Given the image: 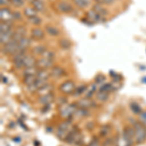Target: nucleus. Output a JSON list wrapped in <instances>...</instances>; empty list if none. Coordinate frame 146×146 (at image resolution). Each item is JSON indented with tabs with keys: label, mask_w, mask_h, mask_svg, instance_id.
<instances>
[{
	"label": "nucleus",
	"mask_w": 146,
	"mask_h": 146,
	"mask_svg": "<svg viewBox=\"0 0 146 146\" xmlns=\"http://www.w3.org/2000/svg\"><path fill=\"white\" fill-rule=\"evenodd\" d=\"M74 5L69 1L66 0H56L54 3V8L55 10L60 14L63 15H69V16H75V12L77 10L74 8Z\"/></svg>",
	"instance_id": "obj_1"
},
{
	"label": "nucleus",
	"mask_w": 146,
	"mask_h": 146,
	"mask_svg": "<svg viewBox=\"0 0 146 146\" xmlns=\"http://www.w3.org/2000/svg\"><path fill=\"white\" fill-rule=\"evenodd\" d=\"M29 53L28 50H19L17 53L14 54L12 58V62H13V66L16 70H23L25 68V58L27 56V54Z\"/></svg>",
	"instance_id": "obj_2"
},
{
	"label": "nucleus",
	"mask_w": 146,
	"mask_h": 146,
	"mask_svg": "<svg viewBox=\"0 0 146 146\" xmlns=\"http://www.w3.org/2000/svg\"><path fill=\"white\" fill-rule=\"evenodd\" d=\"M78 108L77 103H65L60 105V115L63 119H71Z\"/></svg>",
	"instance_id": "obj_3"
},
{
	"label": "nucleus",
	"mask_w": 146,
	"mask_h": 146,
	"mask_svg": "<svg viewBox=\"0 0 146 146\" xmlns=\"http://www.w3.org/2000/svg\"><path fill=\"white\" fill-rule=\"evenodd\" d=\"M133 129H135V143H143L146 140V128L139 121L133 123Z\"/></svg>",
	"instance_id": "obj_4"
},
{
	"label": "nucleus",
	"mask_w": 146,
	"mask_h": 146,
	"mask_svg": "<svg viewBox=\"0 0 146 146\" xmlns=\"http://www.w3.org/2000/svg\"><path fill=\"white\" fill-rule=\"evenodd\" d=\"M64 141H66L69 144H81V142H83V139H82V133L79 129L75 126L73 127V129L67 133Z\"/></svg>",
	"instance_id": "obj_5"
},
{
	"label": "nucleus",
	"mask_w": 146,
	"mask_h": 146,
	"mask_svg": "<svg viewBox=\"0 0 146 146\" xmlns=\"http://www.w3.org/2000/svg\"><path fill=\"white\" fill-rule=\"evenodd\" d=\"M122 138L126 146H131L135 142V129L133 127L127 126L125 127L122 131Z\"/></svg>",
	"instance_id": "obj_6"
},
{
	"label": "nucleus",
	"mask_w": 146,
	"mask_h": 146,
	"mask_svg": "<svg viewBox=\"0 0 146 146\" xmlns=\"http://www.w3.org/2000/svg\"><path fill=\"white\" fill-rule=\"evenodd\" d=\"M20 50L19 48V43L17 41H15L14 39H12L10 42H8L5 45L1 46V53L5 56H12L14 54H16Z\"/></svg>",
	"instance_id": "obj_7"
},
{
	"label": "nucleus",
	"mask_w": 146,
	"mask_h": 146,
	"mask_svg": "<svg viewBox=\"0 0 146 146\" xmlns=\"http://www.w3.org/2000/svg\"><path fill=\"white\" fill-rule=\"evenodd\" d=\"M0 18H1V22L14 23H16L15 20H14V10H12L9 6L1 7V9H0Z\"/></svg>",
	"instance_id": "obj_8"
},
{
	"label": "nucleus",
	"mask_w": 146,
	"mask_h": 146,
	"mask_svg": "<svg viewBox=\"0 0 146 146\" xmlns=\"http://www.w3.org/2000/svg\"><path fill=\"white\" fill-rule=\"evenodd\" d=\"M85 18L89 21L90 23H92L93 25H96V23H101L105 21L104 18H102L100 15H98V13L93 10V9H89L85 12Z\"/></svg>",
	"instance_id": "obj_9"
},
{
	"label": "nucleus",
	"mask_w": 146,
	"mask_h": 146,
	"mask_svg": "<svg viewBox=\"0 0 146 146\" xmlns=\"http://www.w3.org/2000/svg\"><path fill=\"white\" fill-rule=\"evenodd\" d=\"M29 36L33 39V41H43L46 37V32L44 28L40 27H34L30 29Z\"/></svg>",
	"instance_id": "obj_10"
},
{
	"label": "nucleus",
	"mask_w": 146,
	"mask_h": 146,
	"mask_svg": "<svg viewBox=\"0 0 146 146\" xmlns=\"http://www.w3.org/2000/svg\"><path fill=\"white\" fill-rule=\"evenodd\" d=\"M75 88V83L72 81V80H67V81H64L63 83L60 84V86L58 87V90L63 95H70V94H73Z\"/></svg>",
	"instance_id": "obj_11"
},
{
	"label": "nucleus",
	"mask_w": 146,
	"mask_h": 146,
	"mask_svg": "<svg viewBox=\"0 0 146 146\" xmlns=\"http://www.w3.org/2000/svg\"><path fill=\"white\" fill-rule=\"evenodd\" d=\"M27 36V28L25 25H16L15 29H14V37L13 39L17 41L18 43L22 40L23 37Z\"/></svg>",
	"instance_id": "obj_12"
},
{
	"label": "nucleus",
	"mask_w": 146,
	"mask_h": 146,
	"mask_svg": "<svg viewBox=\"0 0 146 146\" xmlns=\"http://www.w3.org/2000/svg\"><path fill=\"white\" fill-rule=\"evenodd\" d=\"M54 62H52V60H48V58H46L39 56V58H37L36 67L38 68V69L49 70V69H51L54 65H55V64H54Z\"/></svg>",
	"instance_id": "obj_13"
},
{
	"label": "nucleus",
	"mask_w": 146,
	"mask_h": 146,
	"mask_svg": "<svg viewBox=\"0 0 146 146\" xmlns=\"http://www.w3.org/2000/svg\"><path fill=\"white\" fill-rule=\"evenodd\" d=\"M44 30H45L46 34L48 36L52 37V38H58L62 34V31L58 27L54 25H46L44 27Z\"/></svg>",
	"instance_id": "obj_14"
},
{
	"label": "nucleus",
	"mask_w": 146,
	"mask_h": 146,
	"mask_svg": "<svg viewBox=\"0 0 146 146\" xmlns=\"http://www.w3.org/2000/svg\"><path fill=\"white\" fill-rule=\"evenodd\" d=\"M50 72H51V77H53L55 79H60L66 75L65 69L62 66H60V65H54L50 69Z\"/></svg>",
	"instance_id": "obj_15"
},
{
	"label": "nucleus",
	"mask_w": 146,
	"mask_h": 146,
	"mask_svg": "<svg viewBox=\"0 0 146 146\" xmlns=\"http://www.w3.org/2000/svg\"><path fill=\"white\" fill-rule=\"evenodd\" d=\"M92 9L95 10L98 15H100L102 18L106 19L109 15V12L106 6L102 5V4H98V3H93L92 4Z\"/></svg>",
	"instance_id": "obj_16"
},
{
	"label": "nucleus",
	"mask_w": 146,
	"mask_h": 146,
	"mask_svg": "<svg viewBox=\"0 0 146 146\" xmlns=\"http://www.w3.org/2000/svg\"><path fill=\"white\" fill-rule=\"evenodd\" d=\"M78 104V107L81 108H86V109H89V108H95L96 107V103L94 101L92 98H80L77 102Z\"/></svg>",
	"instance_id": "obj_17"
},
{
	"label": "nucleus",
	"mask_w": 146,
	"mask_h": 146,
	"mask_svg": "<svg viewBox=\"0 0 146 146\" xmlns=\"http://www.w3.org/2000/svg\"><path fill=\"white\" fill-rule=\"evenodd\" d=\"M47 47L45 44H36V45H34L32 47L31 49H30V54H32L33 56H35L37 58V56H42L44 53H45V51L47 50Z\"/></svg>",
	"instance_id": "obj_18"
},
{
	"label": "nucleus",
	"mask_w": 146,
	"mask_h": 146,
	"mask_svg": "<svg viewBox=\"0 0 146 146\" xmlns=\"http://www.w3.org/2000/svg\"><path fill=\"white\" fill-rule=\"evenodd\" d=\"M29 4L33 7L38 13L40 14L46 13L47 9L45 5V0H33V1H31Z\"/></svg>",
	"instance_id": "obj_19"
},
{
	"label": "nucleus",
	"mask_w": 146,
	"mask_h": 146,
	"mask_svg": "<svg viewBox=\"0 0 146 146\" xmlns=\"http://www.w3.org/2000/svg\"><path fill=\"white\" fill-rule=\"evenodd\" d=\"M23 62H25V68L35 67L36 66V62H37V58L32 55V54H30V52H29L27 55V56L25 58Z\"/></svg>",
	"instance_id": "obj_20"
},
{
	"label": "nucleus",
	"mask_w": 146,
	"mask_h": 146,
	"mask_svg": "<svg viewBox=\"0 0 146 146\" xmlns=\"http://www.w3.org/2000/svg\"><path fill=\"white\" fill-rule=\"evenodd\" d=\"M54 100H55V96H54L53 93L47 94V95H44V96H40L39 98H38L39 103L43 105V106L44 105L51 104Z\"/></svg>",
	"instance_id": "obj_21"
},
{
	"label": "nucleus",
	"mask_w": 146,
	"mask_h": 146,
	"mask_svg": "<svg viewBox=\"0 0 146 146\" xmlns=\"http://www.w3.org/2000/svg\"><path fill=\"white\" fill-rule=\"evenodd\" d=\"M58 47H60V48L63 51L70 50L71 47H72L71 41H70L68 38H66V37H60V38L58 39Z\"/></svg>",
	"instance_id": "obj_22"
},
{
	"label": "nucleus",
	"mask_w": 146,
	"mask_h": 146,
	"mask_svg": "<svg viewBox=\"0 0 146 146\" xmlns=\"http://www.w3.org/2000/svg\"><path fill=\"white\" fill-rule=\"evenodd\" d=\"M32 41L33 39L30 36H25L19 42V48L21 50H28L30 48V46L32 45Z\"/></svg>",
	"instance_id": "obj_23"
},
{
	"label": "nucleus",
	"mask_w": 146,
	"mask_h": 146,
	"mask_svg": "<svg viewBox=\"0 0 146 146\" xmlns=\"http://www.w3.org/2000/svg\"><path fill=\"white\" fill-rule=\"evenodd\" d=\"M15 29V28H14ZM14 37V30H12L10 32H0V44L1 46L5 45L8 42H10Z\"/></svg>",
	"instance_id": "obj_24"
},
{
	"label": "nucleus",
	"mask_w": 146,
	"mask_h": 146,
	"mask_svg": "<svg viewBox=\"0 0 146 146\" xmlns=\"http://www.w3.org/2000/svg\"><path fill=\"white\" fill-rule=\"evenodd\" d=\"M23 16H25L27 19H29V18H32V17H35V16H38V12H37L35 9L32 7L31 5H27V6H25V8H23Z\"/></svg>",
	"instance_id": "obj_25"
},
{
	"label": "nucleus",
	"mask_w": 146,
	"mask_h": 146,
	"mask_svg": "<svg viewBox=\"0 0 146 146\" xmlns=\"http://www.w3.org/2000/svg\"><path fill=\"white\" fill-rule=\"evenodd\" d=\"M73 121L71 119H64V121H62V123L60 124V126H58V128L62 129V131H66L68 133L70 131L73 129Z\"/></svg>",
	"instance_id": "obj_26"
},
{
	"label": "nucleus",
	"mask_w": 146,
	"mask_h": 146,
	"mask_svg": "<svg viewBox=\"0 0 146 146\" xmlns=\"http://www.w3.org/2000/svg\"><path fill=\"white\" fill-rule=\"evenodd\" d=\"M89 115H90V111H89V109L78 107L76 111H75L74 115H73V117L76 118V119H84V118H86L87 116H89Z\"/></svg>",
	"instance_id": "obj_27"
},
{
	"label": "nucleus",
	"mask_w": 146,
	"mask_h": 146,
	"mask_svg": "<svg viewBox=\"0 0 146 146\" xmlns=\"http://www.w3.org/2000/svg\"><path fill=\"white\" fill-rule=\"evenodd\" d=\"M15 23H6V22H1L0 23V32H10L12 30H14L15 28Z\"/></svg>",
	"instance_id": "obj_28"
},
{
	"label": "nucleus",
	"mask_w": 146,
	"mask_h": 146,
	"mask_svg": "<svg viewBox=\"0 0 146 146\" xmlns=\"http://www.w3.org/2000/svg\"><path fill=\"white\" fill-rule=\"evenodd\" d=\"M51 77V72L46 69H38L36 73V78L40 80H47L48 81L49 78Z\"/></svg>",
	"instance_id": "obj_29"
},
{
	"label": "nucleus",
	"mask_w": 146,
	"mask_h": 146,
	"mask_svg": "<svg viewBox=\"0 0 146 146\" xmlns=\"http://www.w3.org/2000/svg\"><path fill=\"white\" fill-rule=\"evenodd\" d=\"M25 3H27L25 0H9V6L14 7L16 10H19L21 8H25Z\"/></svg>",
	"instance_id": "obj_30"
},
{
	"label": "nucleus",
	"mask_w": 146,
	"mask_h": 146,
	"mask_svg": "<svg viewBox=\"0 0 146 146\" xmlns=\"http://www.w3.org/2000/svg\"><path fill=\"white\" fill-rule=\"evenodd\" d=\"M87 90H88V86L87 85H80V86L75 88L74 92H73V96L74 98H79L83 94H86Z\"/></svg>",
	"instance_id": "obj_31"
},
{
	"label": "nucleus",
	"mask_w": 146,
	"mask_h": 146,
	"mask_svg": "<svg viewBox=\"0 0 146 146\" xmlns=\"http://www.w3.org/2000/svg\"><path fill=\"white\" fill-rule=\"evenodd\" d=\"M96 92H98V84L96 83L92 84L90 87H88V90H87L86 94H85V98H92L94 95L96 94Z\"/></svg>",
	"instance_id": "obj_32"
},
{
	"label": "nucleus",
	"mask_w": 146,
	"mask_h": 146,
	"mask_svg": "<svg viewBox=\"0 0 146 146\" xmlns=\"http://www.w3.org/2000/svg\"><path fill=\"white\" fill-rule=\"evenodd\" d=\"M27 23L29 25H31L32 27H40V25L43 23V20L40 16H35V17H32V18H29V19H27Z\"/></svg>",
	"instance_id": "obj_33"
},
{
	"label": "nucleus",
	"mask_w": 146,
	"mask_h": 146,
	"mask_svg": "<svg viewBox=\"0 0 146 146\" xmlns=\"http://www.w3.org/2000/svg\"><path fill=\"white\" fill-rule=\"evenodd\" d=\"M108 98H109V94L106 93V92H102L98 90L96 94V100L100 101V102H105L108 100Z\"/></svg>",
	"instance_id": "obj_34"
},
{
	"label": "nucleus",
	"mask_w": 146,
	"mask_h": 146,
	"mask_svg": "<svg viewBox=\"0 0 146 146\" xmlns=\"http://www.w3.org/2000/svg\"><path fill=\"white\" fill-rule=\"evenodd\" d=\"M52 91H53V86H52L50 83H48L44 87H42L40 90H38L37 94H38L39 96H44V95H47V94L52 93Z\"/></svg>",
	"instance_id": "obj_35"
},
{
	"label": "nucleus",
	"mask_w": 146,
	"mask_h": 146,
	"mask_svg": "<svg viewBox=\"0 0 146 146\" xmlns=\"http://www.w3.org/2000/svg\"><path fill=\"white\" fill-rule=\"evenodd\" d=\"M42 56H43V58H48V60H52V62H55L56 54V52L53 50V49H47V50L45 51V53L42 55Z\"/></svg>",
	"instance_id": "obj_36"
},
{
	"label": "nucleus",
	"mask_w": 146,
	"mask_h": 146,
	"mask_svg": "<svg viewBox=\"0 0 146 146\" xmlns=\"http://www.w3.org/2000/svg\"><path fill=\"white\" fill-rule=\"evenodd\" d=\"M111 133V128L109 125H104L100 129V137H107Z\"/></svg>",
	"instance_id": "obj_37"
},
{
	"label": "nucleus",
	"mask_w": 146,
	"mask_h": 146,
	"mask_svg": "<svg viewBox=\"0 0 146 146\" xmlns=\"http://www.w3.org/2000/svg\"><path fill=\"white\" fill-rule=\"evenodd\" d=\"M72 3L79 10H84V9H87L89 7V5L84 0H72Z\"/></svg>",
	"instance_id": "obj_38"
},
{
	"label": "nucleus",
	"mask_w": 146,
	"mask_h": 146,
	"mask_svg": "<svg viewBox=\"0 0 146 146\" xmlns=\"http://www.w3.org/2000/svg\"><path fill=\"white\" fill-rule=\"evenodd\" d=\"M37 70H38V68H37L36 66H35V67L23 68V69L22 70L23 77H25V76H28V75H36Z\"/></svg>",
	"instance_id": "obj_39"
},
{
	"label": "nucleus",
	"mask_w": 146,
	"mask_h": 146,
	"mask_svg": "<svg viewBox=\"0 0 146 146\" xmlns=\"http://www.w3.org/2000/svg\"><path fill=\"white\" fill-rule=\"evenodd\" d=\"M36 75H28V76H25L23 78V83L25 86H29V85L33 84L36 81Z\"/></svg>",
	"instance_id": "obj_40"
},
{
	"label": "nucleus",
	"mask_w": 146,
	"mask_h": 146,
	"mask_svg": "<svg viewBox=\"0 0 146 146\" xmlns=\"http://www.w3.org/2000/svg\"><path fill=\"white\" fill-rule=\"evenodd\" d=\"M129 108H131V112L133 113V114H140L141 112V107L139 106V104L136 102H131V104H129Z\"/></svg>",
	"instance_id": "obj_41"
},
{
	"label": "nucleus",
	"mask_w": 146,
	"mask_h": 146,
	"mask_svg": "<svg viewBox=\"0 0 146 146\" xmlns=\"http://www.w3.org/2000/svg\"><path fill=\"white\" fill-rule=\"evenodd\" d=\"M114 86H113L112 83H105L104 85H102V86L100 88V91H102V92H106V93H111V92L114 90Z\"/></svg>",
	"instance_id": "obj_42"
},
{
	"label": "nucleus",
	"mask_w": 146,
	"mask_h": 146,
	"mask_svg": "<svg viewBox=\"0 0 146 146\" xmlns=\"http://www.w3.org/2000/svg\"><path fill=\"white\" fill-rule=\"evenodd\" d=\"M115 0H94V3H98V4H102V5L109 7L112 6L115 3Z\"/></svg>",
	"instance_id": "obj_43"
},
{
	"label": "nucleus",
	"mask_w": 146,
	"mask_h": 146,
	"mask_svg": "<svg viewBox=\"0 0 146 146\" xmlns=\"http://www.w3.org/2000/svg\"><path fill=\"white\" fill-rule=\"evenodd\" d=\"M23 17H25L23 13H22L20 10H14V20H15V22H21V21H23Z\"/></svg>",
	"instance_id": "obj_44"
},
{
	"label": "nucleus",
	"mask_w": 146,
	"mask_h": 146,
	"mask_svg": "<svg viewBox=\"0 0 146 146\" xmlns=\"http://www.w3.org/2000/svg\"><path fill=\"white\" fill-rule=\"evenodd\" d=\"M56 136H58L60 140H65V138H66V136H67V133L62 131V129L58 128V129H56Z\"/></svg>",
	"instance_id": "obj_45"
},
{
	"label": "nucleus",
	"mask_w": 146,
	"mask_h": 146,
	"mask_svg": "<svg viewBox=\"0 0 146 146\" xmlns=\"http://www.w3.org/2000/svg\"><path fill=\"white\" fill-rule=\"evenodd\" d=\"M115 143H116V141L114 140L113 137H106L102 142V146H114Z\"/></svg>",
	"instance_id": "obj_46"
},
{
	"label": "nucleus",
	"mask_w": 146,
	"mask_h": 146,
	"mask_svg": "<svg viewBox=\"0 0 146 146\" xmlns=\"http://www.w3.org/2000/svg\"><path fill=\"white\" fill-rule=\"evenodd\" d=\"M88 146H102V145H101V143L100 141V138L96 137V136H94V137L90 140Z\"/></svg>",
	"instance_id": "obj_47"
},
{
	"label": "nucleus",
	"mask_w": 146,
	"mask_h": 146,
	"mask_svg": "<svg viewBox=\"0 0 146 146\" xmlns=\"http://www.w3.org/2000/svg\"><path fill=\"white\" fill-rule=\"evenodd\" d=\"M139 122L142 125H144L146 128V111L141 112L139 114Z\"/></svg>",
	"instance_id": "obj_48"
},
{
	"label": "nucleus",
	"mask_w": 146,
	"mask_h": 146,
	"mask_svg": "<svg viewBox=\"0 0 146 146\" xmlns=\"http://www.w3.org/2000/svg\"><path fill=\"white\" fill-rule=\"evenodd\" d=\"M105 81V76L102 74H98L96 78V84H100V83H103Z\"/></svg>",
	"instance_id": "obj_49"
},
{
	"label": "nucleus",
	"mask_w": 146,
	"mask_h": 146,
	"mask_svg": "<svg viewBox=\"0 0 146 146\" xmlns=\"http://www.w3.org/2000/svg\"><path fill=\"white\" fill-rule=\"evenodd\" d=\"M0 5L1 7L9 6V0H0Z\"/></svg>",
	"instance_id": "obj_50"
},
{
	"label": "nucleus",
	"mask_w": 146,
	"mask_h": 146,
	"mask_svg": "<svg viewBox=\"0 0 146 146\" xmlns=\"http://www.w3.org/2000/svg\"><path fill=\"white\" fill-rule=\"evenodd\" d=\"M1 79H2V83H7V78L6 77H4L3 75H1Z\"/></svg>",
	"instance_id": "obj_51"
},
{
	"label": "nucleus",
	"mask_w": 146,
	"mask_h": 146,
	"mask_svg": "<svg viewBox=\"0 0 146 146\" xmlns=\"http://www.w3.org/2000/svg\"><path fill=\"white\" fill-rule=\"evenodd\" d=\"M25 1H27V3H30V2H31V1H33V0H25Z\"/></svg>",
	"instance_id": "obj_52"
},
{
	"label": "nucleus",
	"mask_w": 146,
	"mask_h": 146,
	"mask_svg": "<svg viewBox=\"0 0 146 146\" xmlns=\"http://www.w3.org/2000/svg\"><path fill=\"white\" fill-rule=\"evenodd\" d=\"M45 1H52V0H45Z\"/></svg>",
	"instance_id": "obj_53"
},
{
	"label": "nucleus",
	"mask_w": 146,
	"mask_h": 146,
	"mask_svg": "<svg viewBox=\"0 0 146 146\" xmlns=\"http://www.w3.org/2000/svg\"><path fill=\"white\" fill-rule=\"evenodd\" d=\"M115 1H120V0H115Z\"/></svg>",
	"instance_id": "obj_54"
},
{
	"label": "nucleus",
	"mask_w": 146,
	"mask_h": 146,
	"mask_svg": "<svg viewBox=\"0 0 146 146\" xmlns=\"http://www.w3.org/2000/svg\"><path fill=\"white\" fill-rule=\"evenodd\" d=\"M66 1H69V0H66Z\"/></svg>",
	"instance_id": "obj_55"
}]
</instances>
